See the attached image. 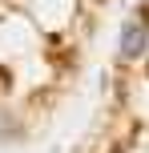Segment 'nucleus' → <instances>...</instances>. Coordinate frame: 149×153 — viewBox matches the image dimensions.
<instances>
[{
  "mask_svg": "<svg viewBox=\"0 0 149 153\" xmlns=\"http://www.w3.org/2000/svg\"><path fill=\"white\" fill-rule=\"evenodd\" d=\"M145 45H149V32H145V24L141 20H129V24H121V36H117V48H121V56H141L145 53Z\"/></svg>",
  "mask_w": 149,
  "mask_h": 153,
  "instance_id": "nucleus-1",
  "label": "nucleus"
},
{
  "mask_svg": "<svg viewBox=\"0 0 149 153\" xmlns=\"http://www.w3.org/2000/svg\"><path fill=\"white\" fill-rule=\"evenodd\" d=\"M145 12H149V0H145Z\"/></svg>",
  "mask_w": 149,
  "mask_h": 153,
  "instance_id": "nucleus-2",
  "label": "nucleus"
}]
</instances>
